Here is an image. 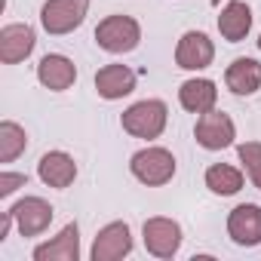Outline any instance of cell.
Returning <instances> with one entry per match:
<instances>
[{"instance_id":"cell-5","label":"cell","mask_w":261,"mask_h":261,"mask_svg":"<svg viewBox=\"0 0 261 261\" xmlns=\"http://www.w3.org/2000/svg\"><path fill=\"white\" fill-rule=\"evenodd\" d=\"M194 136H197V142L206 151H221V148H227L233 142V120L227 114H221V111L212 108V111L200 114Z\"/></svg>"},{"instance_id":"cell-15","label":"cell","mask_w":261,"mask_h":261,"mask_svg":"<svg viewBox=\"0 0 261 261\" xmlns=\"http://www.w3.org/2000/svg\"><path fill=\"white\" fill-rule=\"evenodd\" d=\"M178 101H181V108L191 111V114H206V111L215 108L218 89H215L212 80H185L181 89H178Z\"/></svg>"},{"instance_id":"cell-13","label":"cell","mask_w":261,"mask_h":261,"mask_svg":"<svg viewBox=\"0 0 261 261\" xmlns=\"http://www.w3.org/2000/svg\"><path fill=\"white\" fill-rule=\"evenodd\" d=\"M80 258V230L77 224H68L56 240L34 249V261H77Z\"/></svg>"},{"instance_id":"cell-3","label":"cell","mask_w":261,"mask_h":261,"mask_svg":"<svg viewBox=\"0 0 261 261\" xmlns=\"http://www.w3.org/2000/svg\"><path fill=\"white\" fill-rule=\"evenodd\" d=\"M129 169H133V175L142 185L160 188V185H166L175 175V157L166 148H145V151H139L133 160H129Z\"/></svg>"},{"instance_id":"cell-14","label":"cell","mask_w":261,"mask_h":261,"mask_svg":"<svg viewBox=\"0 0 261 261\" xmlns=\"http://www.w3.org/2000/svg\"><path fill=\"white\" fill-rule=\"evenodd\" d=\"M37 175H40L49 188H68V185L77 178V163H74L68 154H62V151H49V154L40 157Z\"/></svg>"},{"instance_id":"cell-22","label":"cell","mask_w":261,"mask_h":261,"mask_svg":"<svg viewBox=\"0 0 261 261\" xmlns=\"http://www.w3.org/2000/svg\"><path fill=\"white\" fill-rule=\"evenodd\" d=\"M25 185V175H19V172H4L0 175V197H10L16 188H22Z\"/></svg>"},{"instance_id":"cell-1","label":"cell","mask_w":261,"mask_h":261,"mask_svg":"<svg viewBox=\"0 0 261 261\" xmlns=\"http://www.w3.org/2000/svg\"><path fill=\"white\" fill-rule=\"evenodd\" d=\"M142 40V28L133 16H108L105 22H98L95 28V43L105 49V53H133Z\"/></svg>"},{"instance_id":"cell-23","label":"cell","mask_w":261,"mask_h":261,"mask_svg":"<svg viewBox=\"0 0 261 261\" xmlns=\"http://www.w3.org/2000/svg\"><path fill=\"white\" fill-rule=\"evenodd\" d=\"M212 4H215V7H218V4H221V0H212Z\"/></svg>"},{"instance_id":"cell-21","label":"cell","mask_w":261,"mask_h":261,"mask_svg":"<svg viewBox=\"0 0 261 261\" xmlns=\"http://www.w3.org/2000/svg\"><path fill=\"white\" fill-rule=\"evenodd\" d=\"M237 154H240V160H243L252 185L261 191V142H246V145L237 148Z\"/></svg>"},{"instance_id":"cell-2","label":"cell","mask_w":261,"mask_h":261,"mask_svg":"<svg viewBox=\"0 0 261 261\" xmlns=\"http://www.w3.org/2000/svg\"><path fill=\"white\" fill-rule=\"evenodd\" d=\"M123 129L136 139H157L166 129V105L157 98L136 101L129 111H123Z\"/></svg>"},{"instance_id":"cell-10","label":"cell","mask_w":261,"mask_h":261,"mask_svg":"<svg viewBox=\"0 0 261 261\" xmlns=\"http://www.w3.org/2000/svg\"><path fill=\"white\" fill-rule=\"evenodd\" d=\"M227 233L240 246H258L261 243V206L243 203L227 218Z\"/></svg>"},{"instance_id":"cell-16","label":"cell","mask_w":261,"mask_h":261,"mask_svg":"<svg viewBox=\"0 0 261 261\" xmlns=\"http://www.w3.org/2000/svg\"><path fill=\"white\" fill-rule=\"evenodd\" d=\"M249 28H252V10L243 4V0H230V4L221 10V16H218L221 37L230 40V43H240L249 34Z\"/></svg>"},{"instance_id":"cell-4","label":"cell","mask_w":261,"mask_h":261,"mask_svg":"<svg viewBox=\"0 0 261 261\" xmlns=\"http://www.w3.org/2000/svg\"><path fill=\"white\" fill-rule=\"evenodd\" d=\"M89 0H46L40 10V22L49 34H68L83 25Z\"/></svg>"},{"instance_id":"cell-8","label":"cell","mask_w":261,"mask_h":261,"mask_svg":"<svg viewBox=\"0 0 261 261\" xmlns=\"http://www.w3.org/2000/svg\"><path fill=\"white\" fill-rule=\"evenodd\" d=\"M10 212H13V218H16L22 237H37V233H43V230L49 227V221H53V206H49L46 200H40V197H25V200H19Z\"/></svg>"},{"instance_id":"cell-19","label":"cell","mask_w":261,"mask_h":261,"mask_svg":"<svg viewBox=\"0 0 261 261\" xmlns=\"http://www.w3.org/2000/svg\"><path fill=\"white\" fill-rule=\"evenodd\" d=\"M206 188L212 194L230 197V194H237L243 188V175H240V169H233L227 163H215V166L206 169Z\"/></svg>"},{"instance_id":"cell-6","label":"cell","mask_w":261,"mask_h":261,"mask_svg":"<svg viewBox=\"0 0 261 261\" xmlns=\"http://www.w3.org/2000/svg\"><path fill=\"white\" fill-rule=\"evenodd\" d=\"M181 246V227L172 218H148L145 221V249L157 258H172Z\"/></svg>"},{"instance_id":"cell-20","label":"cell","mask_w":261,"mask_h":261,"mask_svg":"<svg viewBox=\"0 0 261 261\" xmlns=\"http://www.w3.org/2000/svg\"><path fill=\"white\" fill-rule=\"evenodd\" d=\"M28 148V139H25V129L16 126V123H0V160L4 163H13L22 151Z\"/></svg>"},{"instance_id":"cell-9","label":"cell","mask_w":261,"mask_h":261,"mask_svg":"<svg viewBox=\"0 0 261 261\" xmlns=\"http://www.w3.org/2000/svg\"><path fill=\"white\" fill-rule=\"evenodd\" d=\"M129 252H133V237H129V227L123 221L101 227L92 243V261H117Z\"/></svg>"},{"instance_id":"cell-7","label":"cell","mask_w":261,"mask_h":261,"mask_svg":"<svg viewBox=\"0 0 261 261\" xmlns=\"http://www.w3.org/2000/svg\"><path fill=\"white\" fill-rule=\"evenodd\" d=\"M212 59H215V46H212V40H209L203 31H188V34L178 40V49H175L178 68H185V71H200V68H209Z\"/></svg>"},{"instance_id":"cell-17","label":"cell","mask_w":261,"mask_h":261,"mask_svg":"<svg viewBox=\"0 0 261 261\" xmlns=\"http://www.w3.org/2000/svg\"><path fill=\"white\" fill-rule=\"evenodd\" d=\"M37 77H40V83H43L46 89L62 92V89H68V86L77 80V68H74V62L65 59V56H46V59L37 65Z\"/></svg>"},{"instance_id":"cell-18","label":"cell","mask_w":261,"mask_h":261,"mask_svg":"<svg viewBox=\"0 0 261 261\" xmlns=\"http://www.w3.org/2000/svg\"><path fill=\"white\" fill-rule=\"evenodd\" d=\"M224 83L230 92L237 95H252L258 86H261V65L255 59H237L227 74H224Z\"/></svg>"},{"instance_id":"cell-12","label":"cell","mask_w":261,"mask_h":261,"mask_svg":"<svg viewBox=\"0 0 261 261\" xmlns=\"http://www.w3.org/2000/svg\"><path fill=\"white\" fill-rule=\"evenodd\" d=\"M95 89L101 98L114 101V98H123L136 89V74L129 71L126 65H105L98 74H95Z\"/></svg>"},{"instance_id":"cell-24","label":"cell","mask_w":261,"mask_h":261,"mask_svg":"<svg viewBox=\"0 0 261 261\" xmlns=\"http://www.w3.org/2000/svg\"><path fill=\"white\" fill-rule=\"evenodd\" d=\"M258 46H261V37H258Z\"/></svg>"},{"instance_id":"cell-11","label":"cell","mask_w":261,"mask_h":261,"mask_svg":"<svg viewBox=\"0 0 261 261\" xmlns=\"http://www.w3.org/2000/svg\"><path fill=\"white\" fill-rule=\"evenodd\" d=\"M31 49H34V31L28 25H7L0 31V62L4 65H16L28 59Z\"/></svg>"}]
</instances>
